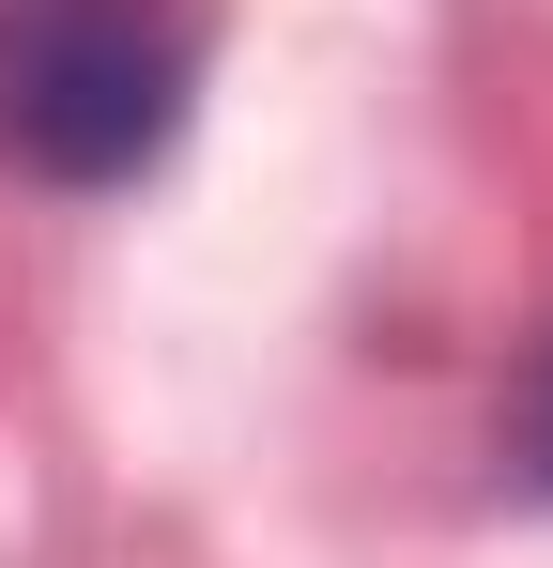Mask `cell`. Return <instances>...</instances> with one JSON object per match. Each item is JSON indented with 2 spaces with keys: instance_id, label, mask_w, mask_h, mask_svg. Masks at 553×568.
I'll list each match as a JSON object with an SVG mask.
<instances>
[{
  "instance_id": "cell-1",
  "label": "cell",
  "mask_w": 553,
  "mask_h": 568,
  "mask_svg": "<svg viewBox=\"0 0 553 568\" xmlns=\"http://www.w3.org/2000/svg\"><path fill=\"white\" fill-rule=\"evenodd\" d=\"M184 0H0V154L31 185H139L184 139Z\"/></svg>"
},
{
  "instance_id": "cell-2",
  "label": "cell",
  "mask_w": 553,
  "mask_h": 568,
  "mask_svg": "<svg viewBox=\"0 0 553 568\" xmlns=\"http://www.w3.org/2000/svg\"><path fill=\"white\" fill-rule=\"evenodd\" d=\"M507 446H523V476L553 491V338H539V369H523V415H507Z\"/></svg>"
}]
</instances>
